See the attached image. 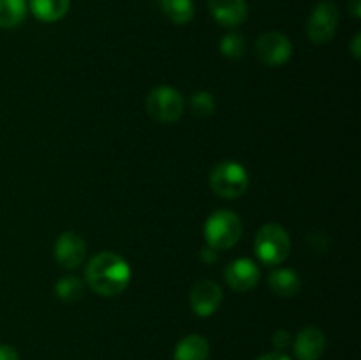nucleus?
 Wrapping results in <instances>:
<instances>
[{"label": "nucleus", "instance_id": "f257e3e1", "mask_svg": "<svg viewBox=\"0 0 361 360\" xmlns=\"http://www.w3.org/2000/svg\"><path fill=\"white\" fill-rule=\"evenodd\" d=\"M133 270L126 258L113 251L97 253L87 265L85 281L88 288L101 296H116L129 286Z\"/></svg>", "mask_w": 361, "mask_h": 360}, {"label": "nucleus", "instance_id": "f03ea898", "mask_svg": "<svg viewBox=\"0 0 361 360\" xmlns=\"http://www.w3.org/2000/svg\"><path fill=\"white\" fill-rule=\"evenodd\" d=\"M254 251L257 260L268 267H275L288 260L291 253V236L284 226L277 222H268L259 228L254 239Z\"/></svg>", "mask_w": 361, "mask_h": 360}, {"label": "nucleus", "instance_id": "7ed1b4c3", "mask_svg": "<svg viewBox=\"0 0 361 360\" xmlns=\"http://www.w3.org/2000/svg\"><path fill=\"white\" fill-rule=\"evenodd\" d=\"M204 240L207 246L215 251L231 249L238 244L243 233V222L233 210H217L204 222Z\"/></svg>", "mask_w": 361, "mask_h": 360}, {"label": "nucleus", "instance_id": "20e7f679", "mask_svg": "<svg viewBox=\"0 0 361 360\" xmlns=\"http://www.w3.org/2000/svg\"><path fill=\"white\" fill-rule=\"evenodd\" d=\"M249 172L236 161H222L212 168L208 182L212 191L224 200H236L249 189Z\"/></svg>", "mask_w": 361, "mask_h": 360}, {"label": "nucleus", "instance_id": "39448f33", "mask_svg": "<svg viewBox=\"0 0 361 360\" xmlns=\"http://www.w3.org/2000/svg\"><path fill=\"white\" fill-rule=\"evenodd\" d=\"M147 112L159 124H175L185 112V101L176 88L161 85L150 90L147 97Z\"/></svg>", "mask_w": 361, "mask_h": 360}, {"label": "nucleus", "instance_id": "423d86ee", "mask_svg": "<svg viewBox=\"0 0 361 360\" xmlns=\"http://www.w3.org/2000/svg\"><path fill=\"white\" fill-rule=\"evenodd\" d=\"M338 7L330 0L319 2L307 21V35L314 44H326L334 39L338 27Z\"/></svg>", "mask_w": 361, "mask_h": 360}, {"label": "nucleus", "instance_id": "0eeeda50", "mask_svg": "<svg viewBox=\"0 0 361 360\" xmlns=\"http://www.w3.org/2000/svg\"><path fill=\"white\" fill-rule=\"evenodd\" d=\"M256 55L264 66H284L293 56V42L281 32H267L256 41Z\"/></svg>", "mask_w": 361, "mask_h": 360}, {"label": "nucleus", "instance_id": "6e6552de", "mask_svg": "<svg viewBox=\"0 0 361 360\" xmlns=\"http://www.w3.org/2000/svg\"><path fill=\"white\" fill-rule=\"evenodd\" d=\"M224 279L231 289L238 293L250 292L259 284L261 268L250 258H236L226 267Z\"/></svg>", "mask_w": 361, "mask_h": 360}, {"label": "nucleus", "instance_id": "1a4fd4ad", "mask_svg": "<svg viewBox=\"0 0 361 360\" xmlns=\"http://www.w3.org/2000/svg\"><path fill=\"white\" fill-rule=\"evenodd\" d=\"M222 299V288L215 281L210 279H201L196 284L192 286L189 295L190 309L201 318H208L214 313H217V309L221 307Z\"/></svg>", "mask_w": 361, "mask_h": 360}, {"label": "nucleus", "instance_id": "9d476101", "mask_svg": "<svg viewBox=\"0 0 361 360\" xmlns=\"http://www.w3.org/2000/svg\"><path fill=\"white\" fill-rule=\"evenodd\" d=\"M53 253H55V260L60 267L74 270L83 263L85 256H87V244L80 233L63 232L56 239Z\"/></svg>", "mask_w": 361, "mask_h": 360}, {"label": "nucleus", "instance_id": "9b49d317", "mask_svg": "<svg viewBox=\"0 0 361 360\" xmlns=\"http://www.w3.org/2000/svg\"><path fill=\"white\" fill-rule=\"evenodd\" d=\"M293 349L298 360H319L326 349V335L319 327H305L293 341Z\"/></svg>", "mask_w": 361, "mask_h": 360}, {"label": "nucleus", "instance_id": "f8f14e48", "mask_svg": "<svg viewBox=\"0 0 361 360\" xmlns=\"http://www.w3.org/2000/svg\"><path fill=\"white\" fill-rule=\"evenodd\" d=\"M208 9L219 25L226 28H236L247 20L245 0H208Z\"/></svg>", "mask_w": 361, "mask_h": 360}, {"label": "nucleus", "instance_id": "ddd939ff", "mask_svg": "<svg viewBox=\"0 0 361 360\" xmlns=\"http://www.w3.org/2000/svg\"><path fill=\"white\" fill-rule=\"evenodd\" d=\"M210 356V344L207 337L200 334L185 335L173 352V360H208Z\"/></svg>", "mask_w": 361, "mask_h": 360}, {"label": "nucleus", "instance_id": "4468645a", "mask_svg": "<svg viewBox=\"0 0 361 360\" xmlns=\"http://www.w3.org/2000/svg\"><path fill=\"white\" fill-rule=\"evenodd\" d=\"M268 286L279 296H295L302 288V279L293 268H277L268 277Z\"/></svg>", "mask_w": 361, "mask_h": 360}, {"label": "nucleus", "instance_id": "2eb2a0df", "mask_svg": "<svg viewBox=\"0 0 361 360\" xmlns=\"http://www.w3.org/2000/svg\"><path fill=\"white\" fill-rule=\"evenodd\" d=\"M30 11L39 21L55 23L69 13L71 0H30Z\"/></svg>", "mask_w": 361, "mask_h": 360}, {"label": "nucleus", "instance_id": "dca6fc26", "mask_svg": "<svg viewBox=\"0 0 361 360\" xmlns=\"http://www.w3.org/2000/svg\"><path fill=\"white\" fill-rule=\"evenodd\" d=\"M161 9L175 25H187L194 18L192 0H159Z\"/></svg>", "mask_w": 361, "mask_h": 360}, {"label": "nucleus", "instance_id": "f3484780", "mask_svg": "<svg viewBox=\"0 0 361 360\" xmlns=\"http://www.w3.org/2000/svg\"><path fill=\"white\" fill-rule=\"evenodd\" d=\"M27 18V0H0V28H14Z\"/></svg>", "mask_w": 361, "mask_h": 360}, {"label": "nucleus", "instance_id": "a211bd4d", "mask_svg": "<svg viewBox=\"0 0 361 360\" xmlns=\"http://www.w3.org/2000/svg\"><path fill=\"white\" fill-rule=\"evenodd\" d=\"M55 293L62 302L74 304L78 302V300L83 299L85 284L80 281V277H76V275H63V277H60L59 281H56Z\"/></svg>", "mask_w": 361, "mask_h": 360}, {"label": "nucleus", "instance_id": "6ab92c4d", "mask_svg": "<svg viewBox=\"0 0 361 360\" xmlns=\"http://www.w3.org/2000/svg\"><path fill=\"white\" fill-rule=\"evenodd\" d=\"M219 49H221V53L226 56V59L240 60L243 55H245V49H247L245 37H243L240 32H229V34H226L224 37L221 39V42H219Z\"/></svg>", "mask_w": 361, "mask_h": 360}, {"label": "nucleus", "instance_id": "aec40b11", "mask_svg": "<svg viewBox=\"0 0 361 360\" xmlns=\"http://www.w3.org/2000/svg\"><path fill=\"white\" fill-rule=\"evenodd\" d=\"M189 106L194 115L200 116V119H207L215 112V99L210 92L200 90L190 95Z\"/></svg>", "mask_w": 361, "mask_h": 360}, {"label": "nucleus", "instance_id": "412c9836", "mask_svg": "<svg viewBox=\"0 0 361 360\" xmlns=\"http://www.w3.org/2000/svg\"><path fill=\"white\" fill-rule=\"evenodd\" d=\"M271 344L275 346V349H277V352H284L286 348H289V346L293 344L291 334H289L288 330H284V328L274 332V335H271Z\"/></svg>", "mask_w": 361, "mask_h": 360}, {"label": "nucleus", "instance_id": "4be33fe9", "mask_svg": "<svg viewBox=\"0 0 361 360\" xmlns=\"http://www.w3.org/2000/svg\"><path fill=\"white\" fill-rule=\"evenodd\" d=\"M0 360H20V355L13 346L0 344Z\"/></svg>", "mask_w": 361, "mask_h": 360}, {"label": "nucleus", "instance_id": "5701e85b", "mask_svg": "<svg viewBox=\"0 0 361 360\" xmlns=\"http://www.w3.org/2000/svg\"><path fill=\"white\" fill-rule=\"evenodd\" d=\"M256 360H291V356L286 355L284 352H270V353H264V355H259Z\"/></svg>", "mask_w": 361, "mask_h": 360}, {"label": "nucleus", "instance_id": "b1692460", "mask_svg": "<svg viewBox=\"0 0 361 360\" xmlns=\"http://www.w3.org/2000/svg\"><path fill=\"white\" fill-rule=\"evenodd\" d=\"M201 260L207 261V263H214L215 260H217V251L212 249V247H203L201 249Z\"/></svg>", "mask_w": 361, "mask_h": 360}, {"label": "nucleus", "instance_id": "393cba45", "mask_svg": "<svg viewBox=\"0 0 361 360\" xmlns=\"http://www.w3.org/2000/svg\"><path fill=\"white\" fill-rule=\"evenodd\" d=\"M360 42H361V34H356L355 39H353V42H351V52H353V55H355L356 60L360 59V53H361Z\"/></svg>", "mask_w": 361, "mask_h": 360}, {"label": "nucleus", "instance_id": "a878e982", "mask_svg": "<svg viewBox=\"0 0 361 360\" xmlns=\"http://www.w3.org/2000/svg\"><path fill=\"white\" fill-rule=\"evenodd\" d=\"M349 9H351L353 16L360 18L361 16V0H353L351 6H349Z\"/></svg>", "mask_w": 361, "mask_h": 360}]
</instances>
